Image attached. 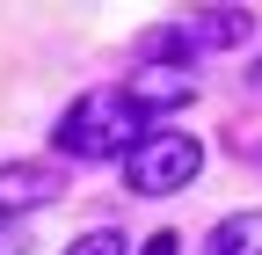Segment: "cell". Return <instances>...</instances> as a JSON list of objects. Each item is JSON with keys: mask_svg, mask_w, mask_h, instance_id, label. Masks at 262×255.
<instances>
[{"mask_svg": "<svg viewBox=\"0 0 262 255\" xmlns=\"http://www.w3.org/2000/svg\"><path fill=\"white\" fill-rule=\"evenodd\" d=\"M0 255H29V226L15 219V226H0Z\"/></svg>", "mask_w": 262, "mask_h": 255, "instance_id": "8", "label": "cell"}, {"mask_svg": "<svg viewBox=\"0 0 262 255\" xmlns=\"http://www.w3.org/2000/svg\"><path fill=\"white\" fill-rule=\"evenodd\" d=\"M58 189H66V175L51 161H0V226H15V219L58 204Z\"/></svg>", "mask_w": 262, "mask_h": 255, "instance_id": "3", "label": "cell"}, {"mask_svg": "<svg viewBox=\"0 0 262 255\" xmlns=\"http://www.w3.org/2000/svg\"><path fill=\"white\" fill-rule=\"evenodd\" d=\"M248 29H255V8H204L189 22V44H219L226 51V44H241Z\"/></svg>", "mask_w": 262, "mask_h": 255, "instance_id": "5", "label": "cell"}, {"mask_svg": "<svg viewBox=\"0 0 262 255\" xmlns=\"http://www.w3.org/2000/svg\"><path fill=\"white\" fill-rule=\"evenodd\" d=\"M139 255H182V233H175V226H160V233H153Z\"/></svg>", "mask_w": 262, "mask_h": 255, "instance_id": "9", "label": "cell"}, {"mask_svg": "<svg viewBox=\"0 0 262 255\" xmlns=\"http://www.w3.org/2000/svg\"><path fill=\"white\" fill-rule=\"evenodd\" d=\"M255 88H262V58H255Z\"/></svg>", "mask_w": 262, "mask_h": 255, "instance_id": "10", "label": "cell"}, {"mask_svg": "<svg viewBox=\"0 0 262 255\" xmlns=\"http://www.w3.org/2000/svg\"><path fill=\"white\" fill-rule=\"evenodd\" d=\"M131 95H139L146 110H182L189 102V80L175 66H139V73H131Z\"/></svg>", "mask_w": 262, "mask_h": 255, "instance_id": "6", "label": "cell"}, {"mask_svg": "<svg viewBox=\"0 0 262 255\" xmlns=\"http://www.w3.org/2000/svg\"><path fill=\"white\" fill-rule=\"evenodd\" d=\"M196 175H204V146L189 132H175V124H153V132L124 153V189L131 197H175Z\"/></svg>", "mask_w": 262, "mask_h": 255, "instance_id": "2", "label": "cell"}, {"mask_svg": "<svg viewBox=\"0 0 262 255\" xmlns=\"http://www.w3.org/2000/svg\"><path fill=\"white\" fill-rule=\"evenodd\" d=\"M146 132H153V110L131 88H95V95H80V102H66L51 146L73 153V161H124Z\"/></svg>", "mask_w": 262, "mask_h": 255, "instance_id": "1", "label": "cell"}, {"mask_svg": "<svg viewBox=\"0 0 262 255\" xmlns=\"http://www.w3.org/2000/svg\"><path fill=\"white\" fill-rule=\"evenodd\" d=\"M66 255H131V241H124L117 226H88V233L66 241Z\"/></svg>", "mask_w": 262, "mask_h": 255, "instance_id": "7", "label": "cell"}, {"mask_svg": "<svg viewBox=\"0 0 262 255\" xmlns=\"http://www.w3.org/2000/svg\"><path fill=\"white\" fill-rule=\"evenodd\" d=\"M204 255H262V204L219 219V226L204 233Z\"/></svg>", "mask_w": 262, "mask_h": 255, "instance_id": "4", "label": "cell"}]
</instances>
